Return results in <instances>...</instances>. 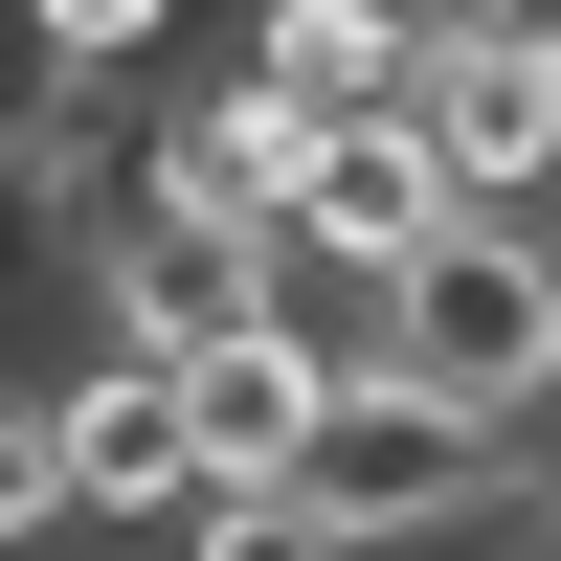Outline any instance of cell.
Listing matches in <instances>:
<instances>
[{"label": "cell", "instance_id": "6da1fadb", "mask_svg": "<svg viewBox=\"0 0 561 561\" xmlns=\"http://www.w3.org/2000/svg\"><path fill=\"white\" fill-rule=\"evenodd\" d=\"M382 382H427V404H561V225L517 203H449L427 248L382 270Z\"/></svg>", "mask_w": 561, "mask_h": 561}, {"label": "cell", "instance_id": "7a4b0ae2", "mask_svg": "<svg viewBox=\"0 0 561 561\" xmlns=\"http://www.w3.org/2000/svg\"><path fill=\"white\" fill-rule=\"evenodd\" d=\"M494 472H517V427L494 404H427V382H337V427H314V517H337V561H404V539H472Z\"/></svg>", "mask_w": 561, "mask_h": 561}, {"label": "cell", "instance_id": "3957f363", "mask_svg": "<svg viewBox=\"0 0 561 561\" xmlns=\"http://www.w3.org/2000/svg\"><path fill=\"white\" fill-rule=\"evenodd\" d=\"M404 113L449 135L472 203L561 225V0H427V90H404Z\"/></svg>", "mask_w": 561, "mask_h": 561}, {"label": "cell", "instance_id": "277c9868", "mask_svg": "<svg viewBox=\"0 0 561 561\" xmlns=\"http://www.w3.org/2000/svg\"><path fill=\"white\" fill-rule=\"evenodd\" d=\"M337 382H382V359H337L293 293L225 314V337H180V427H203V494H293L314 427H337Z\"/></svg>", "mask_w": 561, "mask_h": 561}, {"label": "cell", "instance_id": "5b68a950", "mask_svg": "<svg viewBox=\"0 0 561 561\" xmlns=\"http://www.w3.org/2000/svg\"><path fill=\"white\" fill-rule=\"evenodd\" d=\"M45 404H68V517H90V539H180V517H203V427H180V359L90 337Z\"/></svg>", "mask_w": 561, "mask_h": 561}, {"label": "cell", "instance_id": "8992f818", "mask_svg": "<svg viewBox=\"0 0 561 561\" xmlns=\"http://www.w3.org/2000/svg\"><path fill=\"white\" fill-rule=\"evenodd\" d=\"M449 203H472V180H449L427 113H337V158H314V203H293V270H359V293H382Z\"/></svg>", "mask_w": 561, "mask_h": 561}, {"label": "cell", "instance_id": "52a82bcc", "mask_svg": "<svg viewBox=\"0 0 561 561\" xmlns=\"http://www.w3.org/2000/svg\"><path fill=\"white\" fill-rule=\"evenodd\" d=\"M225 68H270L293 113H404L427 90V0H248Z\"/></svg>", "mask_w": 561, "mask_h": 561}, {"label": "cell", "instance_id": "ba28073f", "mask_svg": "<svg viewBox=\"0 0 561 561\" xmlns=\"http://www.w3.org/2000/svg\"><path fill=\"white\" fill-rule=\"evenodd\" d=\"M23 23L68 45V90H90V113H135V68L180 45V0H23Z\"/></svg>", "mask_w": 561, "mask_h": 561}, {"label": "cell", "instance_id": "9c48e42d", "mask_svg": "<svg viewBox=\"0 0 561 561\" xmlns=\"http://www.w3.org/2000/svg\"><path fill=\"white\" fill-rule=\"evenodd\" d=\"M23 539H90V517H68V404L0 382V561H23Z\"/></svg>", "mask_w": 561, "mask_h": 561}, {"label": "cell", "instance_id": "30bf717a", "mask_svg": "<svg viewBox=\"0 0 561 561\" xmlns=\"http://www.w3.org/2000/svg\"><path fill=\"white\" fill-rule=\"evenodd\" d=\"M180 561H337V517H314V494H203Z\"/></svg>", "mask_w": 561, "mask_h": 561}, {"label": "cell", "instance_id": "8fae6325", "mask_svg": "<svg viewBox=\"0 0 561 561\" xmlns=\"http://www.w3.org/2000/svg\"><path fill=\"white\" fill-rule=\"evenodd\" d=\"M23 203H45V158H0V248H23Z\"/></svg>", "mask_w": 561, "mask_h": 561}, {"label": "cell", "instance_id": "7c38bea8", "mask_svg": "<svg viewBox=\"0 0 561 561\" xmlns=\"http://www.w3.org/2000/svg\"><path fill=\"white\" fill-rule=\"evenodd\" d=\"M539 517H561V472H539Z\"/></svg>", "mask_w": 561, "mask_h": 561}]
</instances>
